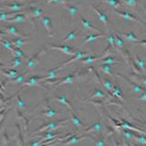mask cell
Instances as JSON below:
<instances>
[{"label":"cell","mask_w":146,"mask_h":146,"mask_svg":"<svg viewBox=\"0 0 146 146\" xmlns=\"http://www.w3.org/2000/svg\"><path fill=\"white\" fill-rule=\"evenodd\" d=\"M67 121H70V118H66V119L59 120V121H50L49 123H47L46 125H44L43 126L37 128L35 132H33V134H35L37 133H42V132H45L47 130H50V131L57 130V129L62 127L63 123H67Z\"/></svg>","instance_id":"1"},{"label":"cell","mask_w":146,"mask_h":146,"mask_svg":"<svg viewBox=\"0 0 146 146\" xmlns=\"http://www.w3.org/2000/svg\"><path fill=\"white\" fill-rule=\"evenodd\" d=\"M89 54H91L90 52H80V50H78V52L74 55V56H72V58L68 60H66L65 62H61V63H59L56 67H54V68L56 70H60L62 67L64 66H67L68 64L70 63H72L73 61H75V60H80V59L84 58V57H86V56L89 55Z\"/></svg>","instance_id":"2"},{"label":"cell","mask_w":146,"mask_h":146,"mask_svg":"<svg viewBox=\"0 0 146 146\" xmlns=\"http://www.w3.org/2000/svg\"><path fill=\"white\" fill-rule=\"evenodd\" d=\"M32 17L29 15H25L24 13H17L15 14L13 17H11L7 20V23H23V22H29L31 23Z\"/></svg>","instance_id":"3"},{"label":"cell","mask_w":146,"mask_h":146,"mask_svg":"<svg viewBox=\"0 0 146 146\" xmlns=\"http://www.w3.org/2000/svg\"><path fill=\"white\" fill-rule=\"evenodd\" d=\"M40 78H41L40 76H32V77H30L29 78H28V80L25 81L23 84V85H22L21 88H25V87H39V88H42L46 89L45 87L38 83V81H40Z\"/></svg>","instance_id":"4"},{"label":"cell","mask_w":146,"mask_h":146,"mask_svg":"<svg viewBox=\"0 0 146 146\" xmlns=\"http://www.w3.org/2000/svg\"><path fill=\"white\" fill-rule=\"evenodd\" d=\"M108 30V33H106V41H108V46H106V50H105V54L108 55V50L110 48H115L116 46V44H115V33L114 31L113 32H111L109 30V28L108 29H106Z\"/></svg>","instance_id":"5"},{"label":"cell","mask_w":146,"mask_h":146,"mask_svg":"<svg viewBox=\"0 0 146 146\" xmlns=\"http://www.w3.org/2000/svg\"><path fill=\"white\" fill-rule=\"evenodd\" d=\"M44 52H45V49L42 48V49L40 50V52H38L36 54H35L33 56H32L31 58L28 59L27 62H26V64H25V69H33V67H35V66L36 65L37 61H38L39 59H40V57L42 56V54L44 53Z\"/></svg>","instance_id":"6"},{"label":"cell","mask_w":146,"mask_h":146,"mask_svg":"<svg viewBox=\"0 0 146 146\" xmlns=\"http://www.w3.org/2000/svg\"><path fill=\"white\" fill-rule=\"evenodd\" d=\"M117 77H119V78H122L123 80H125L126 82H128L129 84L131 85V87L133 88V91L135 92V93H142V92H143V91H146V88H143V87H142L140 84H137V83H135V82H133V80H129L128 78H126L125 76H123V75H122V74H115Z\"/></svg>","instance_id":"7"},{"label":"cell","mask_w":146,"mask_h":146,"mask_svg":"<svg viewBox=\"0 0 146 146\" xmlns=\"http://www.w3.org/2000/svg\"><path fill=\"white\" fill-rule=\"evenodd\" d=\"M48 47L50 48L52 50H60V52H63L67 55H70V56H74L77 53L73 50V48L66 45V44H63V45H48Z\"/></svg>","instance_id":"8"},{"label":"cell","mask_w":146,"mask_h":146,"mask_svg":"<svg viewBox=\"0 0 146 146\" xmlns=\"http://www.w3.org/2000/svg\"><path fill=\"white\" fill-rule=\"evenodd\" d=\"M2 32H5V35H15L17 37H25V35H21V33L17 31V28L14 25H5L2 26Z\"/></svg>","instance_id":"9"},{"label":"cell","mask_w":146,"mask_h":146,"mask_svg":"<svg viewBox=\"0 0 146 146\" xmlns=\"http://www.w3.org/2000/svg\"><path fill=\"white\" fill-rule=\"evenodd\" d=\"M115 12L116 15H118L119 16H121V17H123V19H125V20H130V21H133V22H135V23L137 24H140V25H142V23L140 22L135 16H133L132 14L130 13H128V12H125V11H120V10H117L115 9Z\"/></svg>","instance_id":"10"},{"label":"cell","mask_w":146,"mask_h":146,"mask_svg":"<svg viewBox=\"0 0 146 146\" xmlns=\"http://www.w3.org/2000/svg\"><path fill=\"white\" fill-rule=\"evenodd\" d=\"M42 22L48 33L49 37H52V20H50V18L48 15H42Z\"/></svg>","instance_id":"11"},{"label":"cell","mask_w":146,"mask_h":146,"mask_svg":"<svg viewBox=\"0 0 146 146\" xmlns=\"http://www.w3.org/2000/svg\"><path fill=\"white\" fill-rule=\"evenodd\" d=\"M61 134V133H53V132H50V130H47L43 133L42 135H36V136H42V139H41V142L42 143L43 142H47V141H50L52 139H54L56 137L60 136Z\"/></svg>","instance_id":"12"},{"label":"cell","mask_w":146,"mask_h":146,"mask_svg":"<svg viewBox=\"0 0 146 146\" xmlns=\"http://www.w3.org/2000/svg\"><path fill=\"white\" fill-rule=\"evenodd\" d=\"M86 138V136H78L77 134H71V135L66 139V141L62 143L63 145H76L81 139Z\"/></svg>","instance_id":"13"},{"label":"cell","mask_w":146,"mask_h":146,"mask_svg":"<svg viewBox=\"0 0 146 146\" xmlns=\"http://www.w3.org/2000/svg\"><path fill=\"white\" fill-rule=\"evenodd\" d=\"M80 22L83 25V27L85 28V30H88V31H94V32H98V33H101V30L97 28L96 26H94L90 22L86 20L85 18H83L82 16H80Z\"/></svg>","instance_id":"14"},{"label":"cell","mask_w":146,"mask_h":146,"mask_svg":"<svg viewBox=\"0 0 146 146\" xmlns=\"http://www.w3.org/2000/svg\"><path fill=\"white\" fill-rule=\"evenodd\" d=\"M105 56H106V54H105V53L102 56H93L91 54H89V55L86 56V57L80 59V60L82 63H93V62H95V61H98L100 59L104 58Z\"/></svg>","instance_id":"15"},{"label":"cell","mask_w":146,"mask_h":146,"mask_svg":"<svg viewBox=\"0 0 146 146\" xmlns=\"http://www.w3.org/2000/svg\"><path fill=\"white\" fill-rule=\"evenodd\" d=\"M1 73L7 78H14L19 75V72L17 70L10 68H5V70L4 68H1Z\"/></svg>","instance_id":"16"},{"label":"cell","mask_w":146,"mask_h":146,"mask_svg":"<svg viewBox=\"0 0 146 146\" xmlns=\"http://www.w3.org/2000/svg\"><path fill=\"white\" fill-rule=\"evenodd\" d=\"M91 8L94 10V12L97 14V15L98 16V18L104 23V25L106 27V29H108V15H106V14H104V13H102L101 11H99L98 8L95 7L93 5H91Z\"/></svg>","instance_id":"17"},{"label":"cell","mask_w":146,"mask_h":146,"mask_svg":"<svg viewBox=\"0 0 146 146\" xmlns=\"http://www.w3.org/2000/svg\"><path fill=\"white\" fill-rule=\"evenodd\" d=\"M28 11H29V15L32 18H42V10L37 7H28Z\"/></svg>","instance_id":"18"},{"label":"cell","mask_w":146,"mask_h":146,"mask_svg":"<svg viewBox=\"0 0 146 146\" xmlns=\"http://www.w3.org/2000/svg\"><path fill=\"white\" fill-rule=\"evenodd\" d=\"M119 62L120 60H117L115 56H108V55L98 60L99 64H116Z\"/></svg>","instance_id":"19"},{"label":"cell","mask_w":146,"mask_h":146,"mask_svg":"<svg viewBox=\"0 0 146 146\" xmlns=\"http://www.w3.org/2000/svg\"><path fill=\"white\" fill-rule=\"evenodd\" d=\"M5 7H7L9 10H12V11H19L22 10L25 7H27V5L23 4V3H18V2H14V3H11V4H7L5 5Z\"/></svg>","instance_id":"20"},{"label":"cell","mask_w":146,"mask_h":146,"mask_svg":"<svg viewBox=\"0 0 146 146\" xmlns=\"http://www.w3.org/2000/svg\"><path fill=\"white\" fill-rule=\"evenodd\" d=\"M106 35H104V33H90V35H87V37L85 38V40H84L83 43H82V46L84 45V44H86L88 42H93L95 40H97V39H99V38H103L105 37Z\"/></svg>","instance_id":"21"},{"label":"cell","mask_w":146,"mask_h":146,"mask_svg":"<svg viewBox=\"0 0 146 146\" xmlns=\"http://www.w3.org/2000/svg\"><path fill=\"white\" fill-rule=\"evenodd\" d=\"M117 125L120 126V127H122V128H125V129H129V130H132V131H136V132L142 133H146L145 131L141 130V129H138V128H136V127L133 126L132 125H130V123H129L128 122H126V121H125V120H123L121 123H117Z\"/></svg>","instance_id":"22"},{"label":"cell","mask_w":146,"mask_h":146,"mask_svg":"<svg viewBox=\"0 0 146 146\" xmlns=\"http://www.w3.org/2000/svg\"><path fill=\"white\" fill-rule=\"evenodd\" d=\"M64 7H65V8H66L67 10H68V12H69V14H70V17H71L72 19L74 18V17H75V15H77V14H78V7H75V5H71V4H70V2L64 4Z\"/></svg>","instance_id":"23"},{"label":"cell","mask_w":146,"mask_h":146,"mask_svg":"<svg viewBox=\"0 0 146 146\" xmlns=\"http://www.w3.org/2000/svg\"><path fill=\"white\" fill-rule=\"evenodd\" d=\"M25 77H26V73H24V74H19L18 76H16L14 78H8V80L5 82V85H7V83H16V84L22 83L23 81H25Z\"/></svg>","instance_id":"24"},{"label":"cell","mask_w":146,"mask_h":146,"mask_svg":"<svg viewBox=\"0 0 146 146\" xmlns=\"http://www.w3.org/2000/svg\"><path fill=\"white\" fill-rule=\"evenodd\" d=\"M131 76L133 77V80H135L138 82L140 85H143L146 87V76H142L141 74H138V73H131Z\"/></svg>","instance_id":"25"},{"label":"cell","mask_w":146,"mask_h":146,"mask_svg":"<svg viewBox=\"0 0 146 146\" xmlns=\"http://www.w3.org/2000/svg\"><path fill=\"white\" fill-rule=\"evenodd\" d=\"M58 70H56L55 68L52 69V70H50L46 76L41 77L40 81H44V80H53V78H57Z\"/></svg>","instance_id":"26"},{"label":"cell","mask_w":146,"mask_h":146,"mask_svg":"<svg viewBox=\"0 0 146 146\" xmlns=\"http://www.w3.org/2000/svg\"><path fill=\"white\" fill-rule=\"evenodd\" d=\"M58 115V112H56L52 108H50V106L47 104L45 106V109L42 111V115L43 116H48V117H52Z\"/></svg>","instance_id":"27"},{"label":"cell","mask_w":146,"mask_h":146,"mask_svg":"<svg viewBox=\"0 0 146 146\" xmlns=\"http://www.w3.org/2000/svg\"><path fill=\"white\" fill-rule=\"evenodd\" d=\"M119 33V35H121L123 38H125L126 39V40L128 41H131V42H138L140 41L139 39L136 37L135 35V33Z\"/></svg>","instance_id":"28"},{"label":"cell","mask_w":146,"mask_h":146,"mask_svg":"<svg viewBox=\"0 0 146 146\" xmlns=\"http://www.w3.org/2000/svg\"><path fill=\"white\" fill-rule=\"evenodd\" d=\"M101 129H102V125H101V122L100 121H97V122H95L90 127H88V129H86V130L84 131V132H85V133H88V132H100Z\"/></svg>","instance_id":"29"},{"label":"cell","mask_w":146,"mask_h":146,"mask_svg":"<svg viewBox=\"0 0 146 146\" xmlns=\"http://www.w3.org/2000/svg\"><path fill=\"white\" fill-rule=\"evenodd\" d=\"M22 65V60L20 57H15V59L11 61L9 64L5 65V68H10V69H14V68H17V67Z\"/></svg>","instance_id":"30"},{"label":"cell","mask_w":146,"mask_h":146,"mask_svg":"<svg viewBox=\"0 0 146 146\" xmlns=\"http://www.w3.org/2000/svg\"><path fill=\"white\" fill-rule=\"evenodd\" d=\"M54 99H55V100H57L58 102L62 103L63 105H65L70 111H74V109H73V106H72L71 104L70 103V100H69L68 98H67L66 97H57V98H55Z\"/></svg>","instance_id":"31"},{"label":"cell","mask_w":146,"mask_h":146,"mask_svg":"<svg viewBox=\"0 0 146 146\" xmlns=\"http://www.w3.org/2000/svg\"><path fill=\"white\" fill-rule=\"evenodd\" d=\"M112 64H101L100 65V70L101 71H103L104 73H106V74H109L111 76H115V74L113 72V70H112Z\"/></svg>","instance_id":"32"},{"label":"cell","mask_w":146,"mask_h":146,"mask_svg":"<svg viewBox=\"0 0 146 146\" xmlns=\"http://www.w3.org/2000/svg\"><path fill=\"white\" fill-rule=\"evenodd\" d=\"M70 119L73 122V123H74V125H77V126H82V127L85 126V125H84V123L81 122V120L78 118V116L76 115L75 111H71V117H70Z\"/></svg>","instance_id":"33"},{"label":"cell","mask_w":146,"mask_h":146,"mask_svg":"<svg viewBox=\"0 0 146 146\" xmlns=\"http://www.w3.org/2000/svg\"><path fill=\"white\" fill-rule=\"evenodd\" d=\"M11 42L14 46H16V47H21L23 46L24 44L27 42V39H22L20 37H17V38H13L11 39Z\"/></svg>","instance_id":"34"},{"label":"cell","mask_w":146,"mask_h":146,"mask_svg":"<svg viewBox=\"0 0 146 146\" xmlns=\"http://www.w3.org/2000/svg\"><path fill=\"white\" fill-rule=\"evenodd\" d=\"M112 93H113V95H115V96H116L117 98H119L122 101H125V100H123V93H122V90H121V88H118V86H117L116 81L115 82L114 88H113V90H112Z\"/></svg>","instance_id":"35"},{"label":"cell","mask_w":146,"mask_h":146,"mask_svg":"<svg viewBox=\"0 0 146 146\" xmlns=\"http://www.w3.org/2000/svg\"><path fill=\"white\" fill-rule=\"evenodd\" d=\"M100 80L102 81L103 86L108 89V91L112 92V90H113V88H114V85L112 84V82L110 80H108V78H101Z\"/></svg>","instance_id":"36"},{"label":"cell","mask_w":146,"mask_h":146,"mask_svg":"<svg viewBox=\"0 0 146 146\" xmlns=\"http://www.w3.org/2000/svg\"><path fill=\"white\" fill-rule=\"evenodd\" d=\"M77 30H72L70 31L69 33H67L65 38L62 40V42H68V41H72L73 39H75L77 37Z\"/></svg>","instance_id":"37"},{"label":"cell","mask_w":146,"mask_h":146,"mask_svg":"<svg viewBox=\"0 0 146 146\" xmlns=\"http://www.w3.org/2000/svg\"><path fill=\"white\" fill-rule=\"evenodd\" d=\"M12 54L15 56V57H20V58H26V55L22 52V50L20 49V47H14V50L12 52Z\"/></svg>","instance_id":"38"},{"label":"cell","mask_w":146,"mask_h":146,"mask_svg":"<svg viewBox=\"0 0 146 146\" xmlns=\"http://www.w3.org/2000/svg\"><path fill=\"white\" fill-rule=\"evenodd\" d=\"M0 43H1V45L5 48V50H10L11 52H13L14 47H13V44L11 42H8L7 40H3V39H1V42H0Z\"/></svg>","instance_id":"39"},{"label":"cell","mask_w":146,"mask_h":146,"mask_svg":"<svg viewBox=\"0 0 146 146\" xmlns=\"http://www.w3.org/2000/svg\"><path fill=\"white\" fill-rule=\"evenodd\" d=\"M114 33H115V44H116V46H117V48H119L120 50H122L123 47V39L119 36V33L117 32L114 31Z\"/></svg>","instance_id":"40"},{"label":"cell","mask_w":146,"mask_h":146,"mask_svg":"<svg viewBox=\"0 0 146 146\" xmlns=\"http://www.w3.org/2000/svg\"><path fill=\"white\" fill-rule=\"evenodd\" d=\"M133 139L135 140V141L139 143H141L143 145H146V137L144 135H138V134L133 133Z\"/></svg>","instance_id":"41"},{"label":"cell","mask_w":146,"mask_h":146,"mask_svg":"<svg viewBox=\"0 0 146 146\" xmlns=\"http://www.w3.org/2000/svg\"><path fill=\"white\" fill-rule=\"evenodd\" d=\"M102 1L106 3L108 5H109L110 7H119V5H122L121 0H102Z\"/></svg>","instance_id":"42"},{"label":"cell","mask_w":146,"mask_h":146,"mask_svg":"<svg viewBox=\"0 0 146 146\" xmlns=\"http://www.w3.org/2000/svg\"><path fill=\"white\" fill-rule=\"evenodd\" d=\"M133 60H135L136 66H138L139 68H141L142 70H145L146 64H145V62H144V61L142 59H140L138 56H133Z\"/></svg>","instance_id":"43"},{"label":"cell","mask_w":146,"mask_h":146,"mask_svg":"<svg viewBox=\"0 0 146 146\" xmlns=\"http://www.w3.org/2000/svg\"><path fill=\"white\" fill-rule=\"evenodd\" d=\"M25 106H26L25 102L20 98V96L16 98V106H17L19 109H24L25 108Z\"/></svg>","instance_id":"44"},{"label":"cell","mask_w":146,"mask_h":146,"mask_svg":"<svg viewBox=\"0 0 146 146\" xmlns=\"http://www.w3.org/2000/svg\"><path fill=\"white\" fill-rule=\"evenodd\" d=\"M123 4H125L129 7H135L137 5V0H121Z\"/></svg>","instance_id":"45"},{"label":"cell","mask_w":146,"mask_h":146,"mask_svg":"<svg viewBox=\"0 0 146 146\" xmlns=\"http://www.w3.org/2000/svg\"><path fill=\"white\" fill-rule=\"evenodd\" d=\"M105 96H106V95H105V93L103 91L99 90V89H95V91L92 94L91 98H95V97H97V98H103Z\"/></svg>","instance_id":"46"},{"label":"cell","mask_w":146,"mask_h":146,"mask_svg":"<svg viewBox=\"0 0 146 146\" xmlns=\"http://www.w3.org/2000/svg\"><path fill=\"white\" fill-rule=\"evenodd\" d=\"M122 133H123V135L125 136V138H127V139L132 138V139H133V133H132V132H130V131H127V130H125V129H123Z\"/></svg>","instance_id":"47"},{"label":"cell","mask_w":146,"mask_h":146,"mask_svg":"<svg viewBox=\"0 0 146 146\" xmlns=\"http://www.w3.org/2000/svg\"><path fill=\"white\" fill-rule=\"evenodd\" d=\"M58 3V4H66L70 2V0H47V3L50 4V3Z\"/></svg>","instance_id":"48"},{"label":"cell","mask_w":146,"mask_h":146,"mask_svg":"<svg viewBox=\"0 0 146 146\" xmlns=\"http://www.w3.org/2000/svg\"><path fill=\"white\" fill-rule=\"evenodd\" d=\"M95 145H98V146H104V145H106L105 140L103 138H100V139L97 140V141L95 142Z\"/></svg>","instance_id":"49"},{"label":"cell","mask_w":146,"mask_h":146,"mask_svg":"<svg viewBox=\"0 0 146 146\" xmlns=\"http://www.w3.org/2000/svg\"><path fill=\"white\" fill-rule=\"evenodd\" d=\"M138 99L141 101H146V91H143L141 93V95L138 97Z\"/></svg>","instance_id":"50"},{"label":"cell","mask_w":146,"mask_h":146,"mask_svg":"<svg viewBox=\"0 0 146 146\" xmlns=\"http://www.w3.org/2000/svg\"><path fill=\"white\" fill-rule=\"evenodd\" d=\"M134 43L137 44V45L144 46L146 48V40H141V41H138V42H134Z\"/></svg>","instance_id":"51"},{"label":"cell","mask_w":146,"mask_h":146,"mask_svg":"<svg viewBox=\"0 0 146 146\" xmlns=\"http://www.w3.org/2000/svg\"><path fill=\"white\" fill-rule=\"evenodd\" d=\"M15 1H17V0H15Z\"/></svg>","instance_id":"52"}]
</instances>
